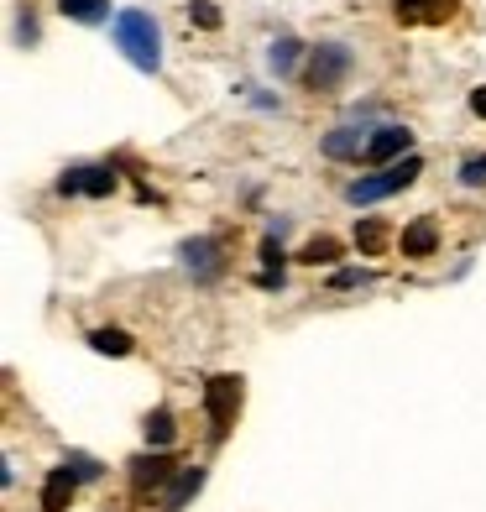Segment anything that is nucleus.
<instances>
[{
	"instance_id": "obj_1",
	"label": "nucleus",
	"mask_w": 486,
	"mask_h": 512,
	"mask_svg": "<svg viewBox=\"0 0 486 512\" xmlns=\"http://www.w3.org/2000/svg\"><path fill=\"white\" fill-rule=\"evenodd\" d=\"M115 48L126 53L131 68H142V74H157L162 68V32L147 11H121L115 16Z\"/></svg>"
},
{
	"instance_id": "obj_2",
	"label": "nucleus",
	"mask_w": 486,
	"mask_h": 512,
	"mask_svg": "<svg viewBox=\"0 0 486 512\" xmlns=\"http://www.w3.org/2000/svg\"><path fill=\"white\" fill-rule=\"evenodd\" d=\"M419 173H424V162H419V157L387 162L382 173H372V178H356L351 189H345V199H351V204H377V199H387V194H403L408 183H419Z\"/></svg>"
},
{
	"instance_id": "obj_3",
	"label": "nucleus",
	"mask_w": 486,
	"mask_h": 512,
	"mask_svg": "<svg viewBox=\"0 0 486 512\" xmlns=\"http://www.w3.org/2000/svg\"><path fill=\"white\" fill-rule=\"evenodd\" d=\"M345 74H351V53L340 48V42H319V48L309 53V89L314 95H330V89L345 84Z\"/></svg>"
},
{
	"instance_id": "obj_4",
	"label": "nucleus",
	"mask_w": 486,
	"mask_h": 512,
	"mask_svg": "<svg viewBox=\"0 0 486 512\" xmlns=\"http://www.w3.org/2000/svg\"><path fill=\"white\" fill-rule=\"evenodd\" d=\"M204 408H210L215 439H225L230 424H236V408H241V377H210L204 382Z\"/></svg>"
},
{
	"instance_id": "obj_5",
	"label": "nucleus",
	"mask_w": 486,
	"mask_h": 512,
	"mask_svg": "<svg viewBox=\"0 0 486 512\" xmlns=\"http://www.w3.org/2000/svg\"><path fill=\"white\" fill-rule=\"evenodd\" d=\"M58 189H63V194H89V199H105V194H115V168H74V173H63Z\"/></svg>"
},
{
	"instance_id": "obj_6",
	"label": "nucleus",
	"mask_w": 486,
	"mask_h": 512,
	"mask_svg": "<svg viewBox=\"0 0 486 512\" xmlns=\"http://www.w3.org/2000/svg\"><path fill=\"white\" fill-rule=\"evenodd\" d=\"M183 267H189L194 277H215L225 262H220V241H183Z\"/></svg>"
},
{
	"instance_id": "obj_7",
	"label": "nucleus",
	"mask_w": 486,
	"mask_h": 512,
	"mask_svg": "<svg viewBox=\"0 0 486 512\" xmlns=\"http://www.w3.org/2000/svg\"><path fill=\"white\" fill-rule=\"evenodd\" d=\"M413 147V131H403V126H382L377 136H372V147H366V162H392V157H403Z\"/></svg>"
},
{
	"instance_id": "obj_8",
	"label": "nucleus",
	"mask_w": 486,
	"mask_h": 512,
	"mask_svg": "<svg viewBox=\"0 0 486 512\" xmlns=\"http://www.w3.org/2000/svg\"><path fill=\"white\" fill-rule=\"evenodd\" d=\"M74 471L68 465H58V471L42 481V512H68V502H74Z\"/></svg>"
},
{
	"instance_id": "obj_9",
	"label": "nucleus",
	"mask_w": 486,
	"mask_h": 512,
	"mask_svg": "<svg viewBox=\"0 0 486 512\" xmlns=\"http://www.w3.org/2000/svg\"><path fill=\"white\" fill-rule=\"evenodd\" d=\"M366 147H372V136L356 131V126H340L324 136V157H366Z\"/></svg>"
},
{
	"instance_id": "obj_10",
	"label": "nucleus",
	"mask_w": 486,
	"mask_h": 512,
	"mask_svg": "<svg viewBox=\"0 0 486 512\" xmlns=\"http://www.w3.org/2000/svg\"><path fill=\"white\" fill-rule=\"evenodd\" d=\"M168 476H173V460H168V455H142V460H131L136 492H147V486H162Z\"/></svg>"
},
{
	"instance_id": "obj_11",
	"label": "nucleus",
	"mask_w": 486,
	"mask_h": 512,
	"mask_svg": "<svg viewBox=\"0 0 486 512\" xmlns=\"http://www.w3.org/2000/svg\"><path fill=\"white\" fill-rule=\"evenodd\" d=\"M199 486H204V471H199V465L178 471V476H173V486H168V497H162V512H178L183 502H189V497L199 492Z\"/></svg>"
},
{
	"instance_id": "obj_12",
	"label": "nucleus",
	"mask_w": 486,
	"mask_h": 512,
	"mask_svg": "<svg viewBox=\"0 0 486 512\" xmlns=\"http://www.w3.org/2000/svg\"><path fill=\"white\" fill-rule=\"evenodd\" d=\"M434 246H439L434 220H413V225L403 230V256H434Z\"/></svg>"
},
{
	"instance_id": "obj_13",
	"label": "nucleus",
	"mask_w": 486,
	"mask_h": 512,
	"mask_svg": "<svg viewBox=\"0 0 486 512\" xmlns=\"http://www.w3.org/2000/svg\"><path fill=\"white\" fill-rule=\"evenodd\" d=\"M356 246H361V256H382L392 246V230L382 220H361L356 225Z\"/></svg>"
},
{
	"instance_id": "obj_14",
	"label": "nucleus",
	"mask_w": 486,
	"mask_h": 512,
	"mask_svg": "<svg viewBox=\"0 0 486 512\" xmlns=\"http://www.w3.org/2000/svg\"><path fill=\"white\" fill-rule=\"evenodd\" d=\"M335 256H340V241H335V236H314L304 251H298V262H309V267H330Z\"/></svg>"
},
{
	"instance_id": "obj_15",
	"label": "nucleus",
	"mask_w": 486,
	"mask_h": 512,
	"mask_svg": "<svg viewBox=\"0 0 486 512\" xmlns=\"http://www.w3.org/2000/svg\"><path fill=\"white\" fill-rule=\"evenodd\" d=\"M58 11H63L68 21H105L110 0H58Z\"/></svg>"
},
{
	"instance_id": "obj_16",
	"label": "nucleus",
	"mask_w": 486,
	"mask_h": 512,
	"mask_svg": "<svg viewBox=\"0 0 486 512\" xmlns=\"http://www.w3.org/2000/svg\"><path fill=\"white\" fill-rule=\"evenodd\" d=\"M89 345H95L100 356H131V335L126 330H95V335H89Z\"/></svg>"
},
{
	"instance_id": "obj_17",
	"label": "nucleus",
	"mask_w": 486,
	"mask_h": 512,
	"mask_svg": "<svg viewBox=\"0 0 486 512\" xmlns=\"http://www.w3.org/2000/svg\"><path fill=\"white\" fill-rule=\"evenodd\" d=\"M147 439H152V445H173V434H178V424H173V413L168 408H157V413H147Z\"/></svg>"
},
{
	"instance_id": "obj_18",
	"label": "nucleus",
	"mask_w": 486,
	"mask_h": 512,
	"mask_svg": "<svg viewBox=\"0 0 486 512\" xmlns=\"http://www.w3.org/2000/svg\"><path fill=\"white\" fill-rule=\"evenodd\" d=\"M267 63L277 68V74H288V68L298 63V42H293V37H283V42H272V53H267Z\"/></svg>"
},
{
	"instance_id": "obj_19",
	"label": "nucleus",
	"mask_w": 486,
	"mask_h": 512,
	"mask_svg": "<svg viewBox=\"0 0 486 512\" xmlns=\"http://www.w3.org/2000/svg\"><path fill=\"white\" fill-rule=\"evenodd\" d=\"M189 16L199 21V27H204V32H215V27H220V11L210 6V0H194V6H189Z\"/></svg>"
},
{
	"instance_id": "obj_20",
	"label": "nucleus",
	"mask_w": 486,
	"mask_h": 512,
	"mask_svg": "<svg viewBox=\"0 0 486 512\" xmlns=\"http://www.w3.org/2000/svg\"><path fill=\"white\" fill-rule=\"evenodd\" d=\"M392 11H398V21H424L429 0H392Z\"/></svg>"
},
{
	"instance_id": "obj_21",
	"label": "nucleus",
	"mask_w": 486,
	"mask_h": 512,
	"mask_svg": "<svg viewBox=\"0 0 486 512\" xmlns=\"http://www.w3.org/2000/svg\"><path fill=\"white\" fill-rule=\"evenodd\" d=\"M460 183H466V189H481L486 183V157H471L466 168H460Z\"/></svg>"
},
{
	"instance_id": "obj_22",
	"label": "nucleus",
	"mask_w": 486,
	"mask_h": 512,
	"mask_svg": "<svg viewBox=\"0 0 486 512\" xmlns=\"http://www.w3.org/2000/svg\"><path fill=\"white\" fill-rule=\"evenodd\" d=\"M63 465H68V471H74L79 481H95V476H100V465H95V460H89V455H68Z\"/></svg>"
},
{
	"instance_id": "obj_23",
	"label": "nucleus",
	"mask_w": 486,
	"mask_h": 512,
	"mask_svg": "<svg viewBox=\"0 0 486 512\" xmlns=\"http://www.w3.org/2000/svg\"><path fill=\"white\" fill-rule=\"evenodd\" d=\"M335 288H361V283H372V272H361V267H345V272H335L330 277Z\"/></svg>"
},
{
	"instance_id": "obj_24",
	"label": "nucleus",
	"mask_w": 486,
	"mask_h": 512,
	"mask_svg": "<svg viewBox=\"0 0 486 512\" xmlns=\"http://www.w3.org/2000/svg\"><path fill=\"white\" fill-rule=\"evenodd\" d=\"M455 16V0H429V16L424 21H450Z\"/></svg>"
},
{
	"instance_id": "obj_25",
	"label": "nucleus",
	"mask_w": 486,
	"mask_h": 512,
	"mask_svg": "<svg viewBox=\"0 0 486 512\" xmlns=\"http://www.w3.org/2000/svg\"><path fill=\"white\" fill-rule=\"evenodd\" d=\"M471 110H476V115H486V89H476V95H471Z\"/></svg>"
}]
</instances>
